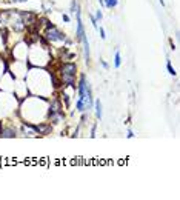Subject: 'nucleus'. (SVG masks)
Returning a JSON list of instances; mask_svg holds the SVG:
<instances>
[{"instance_id":"obj_7","label":"nucleus","mask_w":180,"mask_h":200,"mask_svg":"<svg viewBox=\"0 0 180 200\" xmlns=\"http://www.w3.org/2000/svg\"><path fill=\"white\" fill-rule=\"evenodd\" d=\"M94 105H96V116H97V119L100 120V119H102V112H103V109H102V102H100V100H96Z\"/></svg>"},{"instance_id":"obj_13","label":"nucleus","mask_w":180,"mask_h":200,"mask_svg":"<svg viewBox=\"0 0 180 200\" xmlns=\"http://www.w3.org/2000/svg\"><path fill=\"white\" fill-rule=\"evenodd\" d=\"M97 29H99V33H100V37L105 40V39H106V33H105V29H103V28H97Z\"/></svg>"},{"instance_id":"obj_10","label":"nucleus","mask_w":180,"mask_h":200,"mask_svg":"<svg viewBox=\"0 0 180 200\" xmlns=\"http://www.w3.org/2000/svg\"><path fill=\"white\" fill-rule=\"evenodd\" d=\"M94 17H96V20H97V22H102V20H103V12H102L100 9H97Z\"/></svg>"},{"instance_id":"obj_18","label":"nucleus","mask_w":180,"mask_h":200,"mask_svg":"<svg viewBox=\"0 0 180 200\" xmlns=\"http://www.w3.org/2000/svg\"><path fill=\"white\" fill-rule=\"evenodd\" d=\"M160 5H162V6H165V2H163V0H160Z\"/></svg>"},{"instance_id":"obj_4","label":"nucleus","mask_w":180,"mask_h":200,"mask_svg":"<svg viewBox=\"0 0 180 200\" xmlns=\"http://www.w3.org/2000/svg\"><path fill=\"white\" fill-rule=\"evenodd\" d=\"M45 39H46L48 42H51V43L66 42V36H65L62 31H59V29L54 26V25H49L48 29L45 31Z\"/></svg>"},{"instance_id":"obj_12","label":"nucleus","mask_w":180,"mask_h":200,"mask_svg":"<svg viewBox=\"0 0 180 200\" xmlns=\"http://www.w3.org/2000/svg\"><path fill=\"white\" fill-rule=\"evenodd\" d=\"M62 19H63V22H65V23H70V22H71V17H70L68 14H63V16H62Z\"/></svg>"},{"instance_id":"obj_11","label":"nucleus","mask_w":180,"mask_h":200,"mask_svg":"<svg viewBox=\"0 0 180 200\" xmlns=\"http://www.w3.org/2000/svg\"><path fill=\"white\" fill-rule=\"evenodd\" d=\"M89 19H91V23H93V26H94V28H99V26H97V20H96V17H94L93 14L89 16Z\"/></svg>"},{"instance_id":"obj_17","label":"nucleus","mask_w":180,"mask_h":200,"mask_svg":"<svg viewBox=\"0 0 180 200\" xmlns=\"http://www.w3.org/2000/svg\"><path fill=\"white\" fill-rule=\"evenodd\" d=\"M102 66H103V68H105V69H106V68H108V63H106V62H103V60H102Z\"/></svg>"},{"instance_id":"obj_16","label":"nucleus","mask_w":180,"mask_h":200,"mask_svg":"<svg viewBox=\"0 0 180 200\" xmlns=\"http://www.w3.org/2000/svg\"><path fill=\"white\" fill-rule=\"evenodd\" d=\"M12 2H15V3H23V2H28V0H12Z\"/></svg>"},{"instance_id":"obj_19","label":"nucleus","mask_w":180,"mask_h":200,"mask_svg":"<svg viewBox=\"0 0 180 200\" xmlns=\"http://www.w3.org/2000/svg\"><path fill=\"white\" fill-rule=\"evenodd\" d=\"M99 3H100V5L103 6V0H99Z\"/></svg>"},{"instance_id":"obj_3","label":"nucleus","mask_w":180,"mask_h":200,"mask_svg":"<svg viewBox=\"0 0 180 200\" xmlns=\"http://www.w3.org/2000/svg\"><path fill=\"white\" fill-rule=\"evenodd\" d=\"M76 14H77V40L82 43L83 46V51H85V59L86 62L89 60V42H88V37H86V33H85V26H83V22H82V12H80V8L76 9Z\"/></svg>"},{"instance_id":"obj_5","label":"nucleus","mask_w":180,"mask_h":200,"mask_svg":"<svg viewBox=\"0 0 180 200\" xmlns=\"http://www.w3.org/2000/svg\"><path fill=\"white\" fill-rule=\"evenodd\" d=\"M17 131L14 128H5V129H0V137H15Z\"/></svg>"},{"instance_id":"obj_6","label":"nucleus","mask_w":180,"mask_h":200,"mask_svg":"<svg viewBox=\"0 0 180 200\" xmlns=\"http://www.w3.org/2000/svg\"><path fill=\"white\" fill-rule=\"evenodd\" d=\"M119 5V0H103V6L108 9H114Z\"/></svg>"},{"instance_id":"obj_2","label":"nucleus","mask_w":180,"mask_h":200,"mask_svg":"<svg viewBox=\"0 0 180 200\" xmlns=\"http://www.w3.org/2000/svg\"><path fill=\"white\" fill-rule=\"evenodd\" d=\"M77 76V66L74 63H65L59 68V77L63 86H74Z\"/></svg>"},{"instance_id":"obj_8","label":"nucleus","mask_w":180,"mask_h":200,"mask_svg":"<svg viewBox=\"0 0 180 200\" xmlns=\"http://www.w3.org/2000/svg\"><path fill=\"white\" fill-rule=\"evenodd\" d=\"M120 65H122V57H120V53L117 51L116 56H114V66H116V68H120Z\"/></svg>"},{"instance_id":"obj_9","label":"nucleus","mask_w":180,"mask_h":200,"mask_svg":"<svg viewBox=\"0 0 180 200\" xmlns=\"http://www.w3.org/2000/svg\"><path fill=\"white\" fill-rule=\"evenodd\" d=\"M166 68H168V72L171 74V76H175V74H177V72H175V69L172 68V65H171V62H169V60H166Z\"/></svg>"},{"instance_id":"obj_15","label":"nucleus","mask_w":180,"mask_h":200,"mask_svg":"<svg viewBox=\"0 0 180 200\" xmlns=\"http://www.w3.org/2000/svg\"><path fill=\"white\" fill-rule=\"evenodd\" d=\"M126 136H128V139H131V137H134V133H132V131H131V129H129V131H128V134H126Z\"/></svg>"},{"instance_id":"obj_1","label":"nucleus","mask_w":180,"mask_h":200,"mask_svg":"<svg viewBox=\"0 0 180 200\" xmlns=\"http://www.w3.org/2000/svg\"><path fill=\"white\" fill-rule=\"evenodd\" d=\"M77 111L79 112H85L93 109L94 105V98H93V88L86 82V76L82 74L80 76V82L77 85Z\"/></svg>"},{"instance_id":"obj_14","label":"nucleus","mask_w":180,"mask_h":200,"mask_svg":"<svg viewBox=\"0 0 180 200\" xmlns=\"http://www.w3.org/2000/svg\"><path fill=\"white\" fill-rule=\"evenodd\" d=\"M76 9H77V2H76V0H73V3H71V12H76Z\"/></svg>"}]
</instances>
